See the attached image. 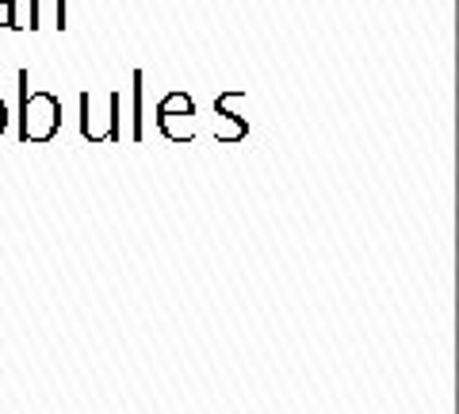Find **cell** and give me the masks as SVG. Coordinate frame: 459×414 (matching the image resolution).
<instances>
[{
    "mask_svg": "<svg viewBox=\"0 0 459 414\" xmlns=\"http://www.w3.org/2000/svg\"><path fill=\"white\" fill-rule=\"evenodd\" d=\"M62 131V100L54 92H31V74L20 69V142L42 146Z\"/></svg>",
    "mask_w": 459,
    "mask_h": 414,
    "instance_id": "cell-1",
    "label": "cell"
},
{
    "mask_svg": "<svg viewBox=\"0 0 459 414\" xmlns=\"http://www.w3.org/2000/svg\"><path fill=\"white\" fill-rule=\"evenodd\" d=\"M142 96H146V74H142V69H134V74H131V131H126V138H131V142H142V138H146V116H142Z\"/></svg>",
    "mask_w": 459,
    "mask_h": 414,
    "instance_id": "cell-4",
    "label": "cell"
},
{
    "mask_svg": "<svg viewBox=\"0 0 459 414\" xmlns=\"http://www.w3.org/2000/svg\"><path fill=\"white\" fill-rule=\"evenodd\" d=\"M0 31H20V23H16V0H0Z\"/></svg>",
    "mask_w": 459,
    "mask_h": 414,
    "instance_id": "cell-5",
    "label": "cell"
},
{
    "mask_svg": "<svg viewBox=\"0 0 459 414\" xmlns=\"http://www.w3.org/2000/svg\"><path fill=\"white\" fill-rule=\"evenodd\" d=\"M246 100V92H222L219 100H214V142H241L249 135V123H246V116H238L234 111V104H241Z\"/></svg>",
    "mask_w": 459,
    "mask_h": 414,
    "instance_id": "cell-3",
    "label": "cell"
},
{
    "mask_svg": "<svg viewBox=\"0 0 459 414\" xmlns=\"http://www.w3.org/2000/svg\"><path fill=\"white\" fill-rule=\"evenodd\" d=\"M27 27H31V31H39V27H42V12H39V0H31V23H27Z\"/></svg>",
    "mask_w": 459,
    "mask_h": 414,
    "instance_id": "cell-7",
    "label": "cell"
},
{
    "mask_svg": "<svg viewBox=\"0 0 459 414\" xmlns=\"http://www.w3.org/2000/svg\"><path fill=\"white\" fill-rule=\"evenodd\" d=\"M54 27H57V31H65V0H54Z\"/></svg>",
    "mask_w": 459,
    "mask_h": 414,
    "instance_id": "cell-6",
    "label": "cell"
},
{
    "mask_svg": "<svg viewBox=\"0 0 459 414\" xmlns=\"http://www.w3.org/2000/svg\"><path fill=\"white\" fill-rule=\"evenodd\" d=\"M8 131V108H4V100H0V135Z\"/></svg>",
    "mask_w": 459,
    "mask_h": 414,
    "instance_id": "cell-8",
    "label": "cell"
},
{
    "mask_svg": "<svg viewBox=\"0 0 459 414\" xmlns=\"http://www.w3.org/2000/svg\"><path fill=\"white\" fill-rule=\"evenodd\" d=\"M81 135L84 142H123V92L111 89L104 96L96 92H81Z\"/></svg>",
    "mask_w": 459,
    "mask_h": 414,
    "instance_id": "cell-2",
    "label": "cell"
}]
</instances>
